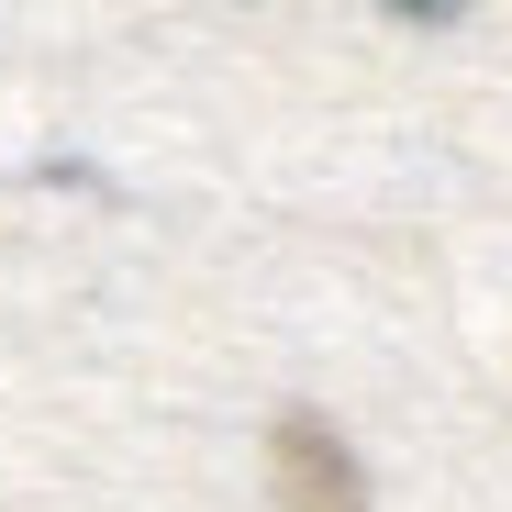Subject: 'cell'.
Here are the masks:
<instances>
[{"label": "cell", "instance_id": "2", "mask_svg": "<svg viewBox=\"0 0 512 512\" xmlns=\"http://www.w3.org/2000/svg\"><path fill=\"white\" fill-rule=\"evenodd\" d=\"M390 12H401V23H446L457 0H390Z\"/></svg>", "mask_w": 512, "mask_h": 512}, {"label": "cell", "instance_id": "1", "mask_svg": "<svg viewBox=\"0 0 512 512\" xmlns=\"http://www.w3.org/2000/svg\"><path fill=\"white\" fill-rule=\"evenodd\" d=\"M268 501L279 512H368V468L323 412H279L268 423Z\"/></svg>", "mask_w": 512, "mask_h": 512}]
</instances>
